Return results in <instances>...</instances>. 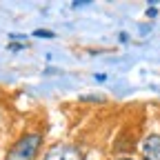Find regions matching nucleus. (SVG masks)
Instances as JSON below:
<instances>
[{"mask_svg": "<svg viewBox=\"0 0 160 160\" xmlns=\"http://www.w3.org/2000/svg\"><path fill=\"white\" fill-rule=\"evenodd\" d=\"M42 160H85V151L71 142H56L45 151Z\"/></svg>", "mask_w": 160, "mask_h": 160, "instance_id": "obj_2", "label": "nucleus"}, {"mask_svg": "<svg viewBox=\"0 0 160 160\" xmlns=\"http://www.w3.org/2000/svg\"><path fill=\"white\" fill-rule=\"evenodd\" d=\"M45 136L40 131H27L22 133L5 153V160H36L42 149Z\"/></svg>", "mask_w": 160, "mask_h": 160, "instance_id": "obj_1", "label": "nucleus"}, {"mask_svg": "<svg viewBox=\"0 0 160 160\" xmlns=\"http://www.w3.org/2000/svg\"><path fill=\"white\" fill-rule=\"evenodd\" d=\"M140 158L142 160H160V133H149L140 142Z\"/></svg>", "mask_w": 160, "mask_h": 160, "instance_id": "obj_3", "label": "nucleus"}, {"mask_svg": "<svg viewBox=\"0 0 160 160\" xmlns=\"http://www.w3.org/2000/svg\"><path fill=\"white\" fill-rule=\"evenodd\" d=\"M91 5V0H76V2H71V7H87Z\"/></svg>", "mask_w": 160, "mask_h": 160, "instance_id": "obj_6", "label": "nucleus"}, {"mask_svg": "<svg viewBox=\"0 0 160 160\" xmlns=\"http://www.w3.org/2000/svg\"><path fill=\"white\" fill-rule=\"evenodd\" d=\"M147 16H149V18H153V16H158V9H153V7H151V9H147Z\"/></svg>", "mask_w": 160, "mask_h": 160, "instance_id": "obj_7", "label": "nucleus"}, {"mask_svg": "<svg viewBox=\"0 0 160 160\" xmlns=\"http://www.w3.org/2000/svg\"><path fill=\"white\" fill-rule=\"evenodd\" d=\"M7 49H9V51H20V49H27V45H22V42H11Z\"/></svg>", "mask_w": 160, "mask_h": 160, "instance_id": "obj_5", "label": "nucleus"}, {"mask_svg": "<svg viewBox=\"0 0 160 160\" xmlns=\"http://www.w3.org/2000/svg\"><path fill=\"white\" fill-rule=\"evenodd\" d=\"M116 160H136V158H127V156H120V158H116Z\"/></svg>", "mask_w": 160, "mask_h": 160, "instance_id": "obj_8", "label": "nucleus"}, {"mask_svg": "<svg viewBox=\"0 0 160 160\" xmlns=\"http://www.w3.org/2000/svg\"><path fill=\"white\" fill-rule=\"evenodd\" d=\"M33 36H36V38H53V31H47V29H38V31H33Z\"/></svg>", "mask_w": 160, "mask_h": 160, "instance_id": "obj_4", "label": "nucleus"}]
</instances>
